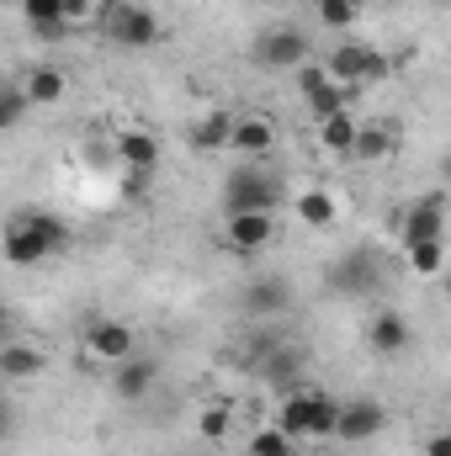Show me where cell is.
<instances>
[{
  "mask_svg": "<svg viewBox=\"0 0 451 456\" xmlns=\"http://www.w3.org/2000/svg\"><path fill=\"white\" fill-rule=\"evenodd\" d=\"M70 249V224L59 213H43V208H27V213H11L0 228V255L11 265H37L48 255Z\"/></svg>",
  "mask_w": 451,
  "mask_h": 456,
  "instance_id": "1",
  "label": "cell"
},
{
  "mask_svg": "<svg viewBox=\"0 0 451 456\" xmlns=\"http://www.w3.org/2000/svg\"><path fill=\"white\" fill-rule=\"evenodd\" d=\"M96 27L117 48H154L160 43V16L138 0H96Z\"/></svg>",
  "mask_w": 451,
  "mask_h": 456,
  "instance_id": "2",
  "label": "cell"
},
{
  "mask_svg": "<svg viewBox=\"0 0 451 456\" xmlns=\"http://www.w3.org/2000/svg\"><path fill=\"white\" fill-rule=\"evenodd\" d=\"M282 175L266 165H239L224 181V213H276L282 202Z\"/></svg>",
  "mask_w": 451,
  "mask_h": 456,
  "instance_id": "3",
  "label": "cell"
},
{
  "mask_svg": "<svg viewBox=\"0 0 451 456\" xmlns=\"http://www.w3.org/2000/svg\"><path fill=\"white\" fill-rule=\"evenodd\" d=\"M388 69H393V59H388V53H377V48H366V43H340L335 53H324V75H330L335 86H345V80L377 86Z\"/></svg>",
  "mask_w": 451,
  "mask_h": 456,
  "instance_id": "4",
  "label": "cell"
},
{
  "mask_svg": "<svg viewBox=\"0 0 451 456\" xmlns=\"http://www.w3.org/2000/svg\"><path fill=\"white\" fill-rule=\"evenodd\" d=\"M314 59V48H308V37L298 32V27H271L260 43H255V64L260 69H298V64H308Z\"/></svg>",
  "mask_w": 451,
  "mask_h": 456,
  "instance_id": "5",
  "label": "cell"
},
{
  "mask_svg": "<svg viewBox=\"0 0 451 456\" xmlns=\"http://www.w3.org/2000/svg\"><path fill=\"white\" fill-rule=\"evenodd\" d=\"M382 425H388V409L377 398H340L335 441H377Z\"/></svg>",
  "mask_w": 451,
  "mask_h": 456,
  "instance_id": "6",
  "label": "cell"
},
{
  "mask_svg": "<svg viewBox=\"0 0 451 456\" xmlns=\"http://www.w3.org/2000/svg\"><path fill=\"white\" fill-rule=\"evenodd\" d=\"M276 239V213H228L224 244L234 255H260Z\"/></svg>",
  "mask_w": 451,
  "mask_h": 456,
  "instance_id": "7",
  "label": "cell"
},
{
  "mask_svg": "<svg viewBox=\"0 0 451 456\" xmlns=\"http://www.w3.org/2000/svg\"><path fill=\"white\" fill-rule=\"evenodd\" d=\"M298 91H303L314 122H324V117H335V112H350L345 96H340V86L324 75V64H298Z\"/></svg>",
  "mask_w": 451,
  "mask_h": 456,
  "instance_id": "8",
  "label": "cell"
},
{
  "mask_svg": "<svg viewBox=\"0 0 451 456\" xmlns=\"http://www.w3.org/2000/svg\"><path fill=\"white\" fill-rule=\"evenodd\" d=\"M228 149L244 154V159H266V154L276 149V122L260 117V112L234 117V127H228Z\"/></svg>",
  "mask_w": 451,
  "mask_h": 456,
  "instance_id": "9",
  "label": "cell"
},
{
  "mask_svg": "<svg viewBox=\"0 0 451 456\" xmlns=\"http://www.w3.org/2000/svg\"><path fill=\"white\" fill-rule=\"evenodd\" d=\"M86 355L91 361H127L133 355V330L127 324H117V319H91L86 324Z\"/></svg>",
  "mask_w": 451,
  "mask_h": 456,
  "instance_id": "10",
  "label": "cell"
},
{
  "mask_svg": "<svg viewBox=\"0 0 451 456\" xmlns=\"http://www.w3.org/2000/svg\"><path fill=\"white\" fill-rule=\"evenodd\" d=\"M425 239H447V197L430 191L404 213V244H425Z\"/></svg>",
  "mask_w": 451,
  "mask_h": 456,
  "instance_id": "11",
  "label": "cell"
},
{
  "mask_svg": "<svg viewBox=\"0 0 451 456\" xmlns=\"http://www.w3.org/2000/svg\"><path fill=\"white\" fill-rule=\"evenodd\" d=\"M154 382H160V355H127V361H117V371H112V393L122 403H138Z\"/></svg>",
  "mask_w": 451,
  "mask_h": 456,
  "instance_id": "12",
  "label": "cell"
},
{
  "mask_svg": "<svg viewBox=\"0 0 451 456\" xmlns=\"http://www.w3.org/2000/svg\"><path fill=\"white\" fill-rule=\"evenodd\" d=\"M244 314H255V319H266V314H287L292 308V287L282 281V276H255L250 287H244Z\"/></svg>",
  "mask_w": 451,
  "mask_h": 456,
  "instance_id": "13",
  "label": "cell"
},
{
  "mask_svg": "<svg viewBox=\"0 0 451 456\" xmlns=\"http://www.w3.org/2000/svg\"><path fill=\"white\" fill-rule=\"evenodd\" d=\"M393 149H398V127H388V122H356L350 159H388Z\"/></svg>",
  "mask_w": 451,
  "mask_h": 456,
  "instance_id": "14",
  "label": "cell"
},
{
  "mask_svg": "<svg viewBox=\"0 0 451 456\" xmlns=\"http://www.w3.org/2000/svg\"><path fill=\"white\" fill-rule=\"evenodd\" d=\"M366 345H372L377 355H398V350H409V324H404V314L382 308V314L366 324Z\"/></svg>",
  "mask_w": 451,
  "mask_h": 456,
  "instance_id": "15",
  "label": "cell"
},
{
  "mask_svg": "<svg viewBox=\"0 0 451 456\" xmlns=\"http://www.w3.org/2000/svg\"><path fill=\"white\" fill-rule=\"evenodd\" d=\"M21 11H27V27H32L43 43H59V37L70 32V21H64V0H21Z\"/></svg>",
  "mask_w": 451,
  "mask_h": 456,
  "instance_id": "16",
  "label": "cell"
},
{
  "mask_svg": "<svg viewBox=\"0 0 451 456\" xmlns=\"http://www.w3.org/2000/svg\"><path fill=\"white\" fill-rule=\"evenodd\" d=\"M112 149L127 170H160V143H154L149 133H117Z\"/></svg>",
  "mask_w": 451,
  "mask_h": 456,
  "instance_id": "17",
  "label": "cell"
},
{
  "mask_svg": "<svg viewBox=\"0 0 451 456\" xmlns=\"http://www.w3.org/2000/svg\"><path fill=\"white\" fill-rule=\"evenodd\" d=\"M228 127H234V112H208L192 122V149L197 154H218V149H228Z\"/></svg>",
  "mask_w": 451,
  "mask_h": 456,
  "instance_id": "18",
  "label": "cell"
},
{
  "mask_svg": "<svg viewBox=\"0 0 451 456\" xmlns=\"http://www.w3.org/2000/svg\"><path fill=\"white\" fill-rule=\"evenodd\" d=\"M260 371H266V382H271V387L292 393V382H298V371H303V350H292V345H276V350H266Z\"/></svg>",
  "mask_w": 451,
  "mask_h": 456,
  "instance_id": "19",
  "label": "cell"
},
{
  "mask_svg": "<svg viewBox=\"0 0 451 456\" xmlns=\"http://www.w3.org/2000/svg\"><path fill=\"white\" fill-rule=\"evenodd\" d=\"M340 398L335 393H308V441H335Z\"/></svg>",
  "mask_w": 451,
  "mask_h": 456,
  "instance_id": "20",
  "label": "cell"
},
{
  "mask_svg": "<svg viewBox=\"0 0 451 456\" xmlns=\"http://www.w3.org/2000/svg\"><path fill=\"white\" fill-rule=\"evenodd\" d=\"M21 96H27V107H53V102L64 96V75L48 69V64H37V69L27 75V86H21Z\"/></svg>",
  "mask_w": 451,
  "mask_h": 456,
  "instance_id": "21",
  "label": "cell"
},
{
  "mask_svg": "<svg viewBox=\"0 0 451 456\" xmlns=\"http://www.w3.org/2000/svg\"><path fill=\"white\" fill-rule=\"evenodd\" d=\"M43 361L48 355L37 345H0V377H37Z\"/></svg>",
  "mask_w": 451,
  "mask_h": 456,
  "instance_id": "22",
  "label": "cell"
},
{
  "mask_svg": "<svg viewBox=\"0 0 451 456\" xmlns=\"http://www.w3.org/2000/svg\"><path fill=\"white\" fill-rule=\"evenodd\" d=\"M372 271H377V260H372V255H345V260L335 265V287H340V292H366V287L377 281Z\"/></svg>",
  "mask_w": 451,
  "mask_h": 456,
  "instance_id": "23",
  "label": "cell"
},
{
  "mask_svg": "<svg viewBox=\"0 0 451 456\" xmlns=\"http://www.w3.org/2000/svg\"><path fill=\"white\" fill-rule=\"evenodd\" d=\"M350 138H356V117L350 112H335L319 122V143L335 154V159H350Z\"/></svg>",
  "mask_w": 451,
  "mask_h": 456,
  "instance_id": "24",
  "label": "cell"
},
{
  "mask_svg": "<svg viewBox=\"0 0 451 456\" xmlns=\"http://www.w3.org/2000/svg\"><path fill=\"white\" fill-rule=\"evenodd\" d=\"M276 430L287 436V441H308V393H287L282 398V419H276Z\"/></svg>",
  "mask_w": 451,
  "mask_h": 456,
  "instance_id": "25",
  "label": "cell"
},
{
  "mask_svg": "<svg viewBox=\"0 0 451 456\" xmlns=\"http://www.w3.org/2000/svg\"><path fill=\"white\" fill-rule=\"evenodd\" d=\"M298 224L303 228H330L335 224V197H330V191H303V197H298Z\"/></svg>",
  "mask_w": 451,
  "mask_h": 456,
  "instance_id": "26",
  "label": "cell"
},
{
  "mask_svg": "<svg viewBox=\"0 0 451 456\" xmlns=\"http://www.w3.org/2000/svg\"><path fill=\"white\" fill-rule=\"evenodd\" d=\"M409 249V271L414 276H436L447 260V239H425V244H404Z\"/></svg>",
  "mask_w": 451,
  "mask_h": 456,
  "instance_id": "27",
  "label": "cell"
},
{
  "mask_svg": "<svg viewBox=\"0 0 451 456\" xmlns=\"http://www.w3.org/2000/svg\"><path fill=\"white\" fill-rule=\"evenodd\" d=\"M314 11H319V21H324V27H335V32H345V27L361 16L350 0H314Z\"/></svg>",
  "mask_w": 451,
  "mask_h": 456,
  "instance_id": "28",
  "label": "cell"
},
{
  "mask_svg": "<svg viewBox=\"0 0 451 456\" xmlns=\"http://www.w3.org/2000/svg\"><path fill=\"white\" fill-rule=\"evenodd\" d=\"M292 446H298V441H287L276 425L260 430V436H250V456H292Z\"/></svg>",
  "mask_w": 451,
  "mask_h": 456,
  "instance_id": "29",
  "label": "cell"
},
{
  "mask_svg": "<svg viewBox=\"0 0 451 456\" xmlns=\"http://www.w3.org/2000/svg\"><path fill=\"white\" fill-rule=\"evenodd\" d=\"M21 112H27V96L21 91H0V133H11L21 122Z\"/></svg>",
  "mask_w": 451,
  "mask_h": 456,
  "instance_id": "30",
  "label": "cell"
},
{
  "mask_svg": "<svg viewBox=\"0 0 451 456\" xmlns=\"http://www.w3.org/2000/svg\"><path fill=\"white\" fill-rule=\"evenodd\" d=\"M149 181H154V170H122V202H138L144 191H149Z\"/></svg>",
  "mask_w": 451,
  "mask_h": 456,
  "instance_id": "31",
  "label": "cell"
},
{
  "mask_svg": "<svg viewBox=\"0 0 451 456\" xmlns=\"http://www.w3.org/2000/svg\"><path fill=\"white\" fill-rule=\"evenodd\" d=\"M197 430H202V441H224L228 436V409H208V414L197 419Z\"/></svg>",
  "mask_w": 451,
  "mask_h": 456,
  "instance_id": "32",
  "label": "cell"
},
{
  "mask_svg": "<svg viewBox=\"0 0 451 456\" xmlns=\"http://www.w3.org/2000/svg\"><path fill=\"white\" fill-rule=\"evenodd\" d=\"M91 11H96V0H64V21H70V27H75V21H86Z\"/></svg>",
  "mask_w": 451,
  "mask_h": 456,
  "instance_id": "33",
  "label": "cell"
},
{
  "mask_svg": "<svg viewBox=\"0 0 451 456\" xmlns=\"http://www.w3.org/2000/svg\"><path fill=\"white\" fill-rule=\"evenodd\" d=\"M430 456H451V436H430V446H425Z\"/></svg>",
  "mask_w": 451,
  "mask_h": 456,
  "instance_id": "34",
  "label": "cell"
},
{
  "mask_svg": "<svg viewBox=\"0 0 451 456\" xmlns=\"http://www.w3.org/2000/svg\"><path fill=\"white\" fill-rule=\"evenodd\" d=\"M5 436H11V403L0 409V441H5Z\"/></svg>",
  "mask_w": 451,
  "mask_h": 456,
  "instance_id": "35",
  "label": "cell"
},
{
  "mask_svg": "<svg viewBox=\"0 0 451 456\" xmlns=\"http://www.w3.org/2000/svg\"><path fill=\"white\" fill-rule=\"evenodd\" d=\"M5 330H11V319H5V314H0V345H5Z\"/></svg>",
  "mask_w": 451,
  "mask_h": 456,
  "instance_id": "36",
  "label": "cell"
},
{
  "mask_svg": "<svg viewBox=\"0 0 451 456\" xmlns=\"http://www.w3.org/2000/svg\"><path fill=\"white\" fill-rule=\"evenodd\" d=\"M0 409H5V377H0Z\"/></svg>",
  "mask_w": 451,
  "mask_h": 456,
  "instance_id": "37",
  "label": "cell"
},
{
  "mask_svg": "<svg viewBox=\"0 0 451 456\" xmlns=\"http://www.w3.org/2000/svg\"><path fill=\"white\" fill-rule=\"evenodd\" d=\"M350 5H356V11H361V5H372V0H350Z\"/></svg>",
  "mask_w": 451,
  "mask_h": 456,
  "instance_id": "38",
  "label": "cell"
},
{
  "mask_svg": "<svg viewBox=\"0 0 451 456\" xmlns=\"http://www.w3.org/2000/svg\"><path fill=\"white\" fill-rule=\"evenodd\" d=\"M436 5H451V0H436Z\"/></svg>",
  "mask_w": 451,
  "mask_h": 456,
  "instance_id": "39",
  "label": "cell"
},
{
  "mask_svg": "<svg viewBox=\"0 0 451 456\" xmlns=\"http://www.w3.org/2000/svg\"><path fill=\"white\" fill-rule=\"evenodd\" d=\"M303 5H314V0H303Z\"/></svg>",
  "mask_w": 451,
  "mask_h": 456,
  "instance_id": "40",
  "label": "cell"
},
{
  "mask_svg": "<svg viewBox=\"0 0 451 456\" xmlns=\"http://www.w3.org/2000/svg\"><path fill=\"white\" fill-rule=\"evenodd\" d=\"M0 5H5V0H0Z\"/></svg>",
  "mask_w": 451,
  "mask_h": 456,
  "instance_id": "41",
  "label": "cell"
}]
</instances>
